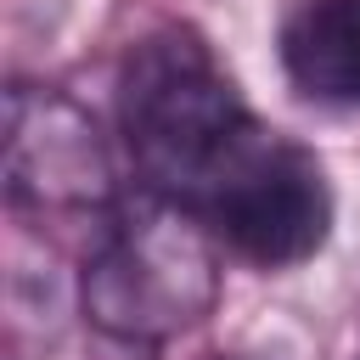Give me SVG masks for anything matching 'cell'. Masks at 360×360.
I'll list each match as a JSON object with an SVG mask.
<instances>
[{
    "label": "cell",
    "mask_w": 360,
    "mask_h": 360,
    "mask_svg": "<svg viewBox=\"0 0 360 360\" xmlns=\"http://www.w3.org/2000/svg\"><path fill=\"white\" fill-rule=\"evenodd\" d=\"M118 141L146 191L197 214L253 270H292L332 236L321 158L264 124L214 45L163 22L118 62Z\"/></svg>",
    "instance_id": "1"
},
{
    "label": "cell",
    "mask_w": 360,
    "mask_h": 360,
    "mask_svg": "<svg viewBox=\"0 0 360 360\" xmlns=\"http://www.w3.org/2000/svg\"><path fill=\"white\" fill-rule=\"evenodd\" d=\"M6 202L39 225H101L124 191L101 124L56 84L6 90Z\"/></svg>",
    "instance_id": "3"
},
{
    "label": "cell",
    "mask_w": 360,
    "mask_h": 360,
    "mask_svg": "<svg viewBox=\"0 0 360 360\" xmlns=\"http://www.w3.org/2000/svg\"><path fill=\"white\" fill-rule=\"evenodd\" d=\"M287 84L321 107H360V0H287L276 17Z\"/></svg>",
    "instance_id": "4"
},
{
    "label": "cell",
    "mask_w": 360,
    "mask_h": 360,
    "mask_svg": "<svg viewBox=\"0 0 360 360\" xmlns=\"http://www.w3.org/2000/svg\"><path fill=\"white\" fill-rule=\"evenodd\" d=\"M208 360H231V354H208Z\"/></svg>",
    "instance_id": "5"
},
{
    "label": "cell",
    "mask_w": 360,
    "mask_h": 360,
    "mask_svg": "<svg viewBox=\"0 0 360 360\" xmlns=\"http://www.w3.org/2000/svg\"><path fill=\"white\" fill-rule=\"evenodd\" d=\"M219 236L158 191L124 197L84 248L79 315L124 349H163L219 309Z\"/></svg>",
    "instance_id": "2"
}]
</instances>
